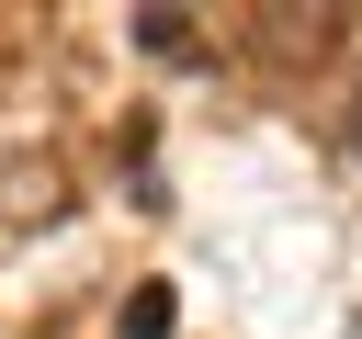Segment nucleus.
Wrapping results in <instances>:
<instances>
[{
	"mask_svg": "<svg viewBox=\"0 0 362 339\" xmlns=\"http://www.w3.org/2000/svg\"><path fill=\"white\" fill-rule=\"evenodd\" d=\"M339 34H351L339 11H272V23H260V45H272V56H328Z\"/></svg>",
	"mask_w": 362,
	"mask_h": 339,
	"instance_id": "nucleus-1",
	"label": "nucleus"
},
{
	"mask_svg": "<svg viewBox=\"0 0 362 339\" xmlns=\"http://www.w3.org/2000/svg\"><path fill=\"white\" fill-rule=\"evenodd\" d=\"M0 215H57V170H0Z\"/></svg>",
	"mask_w": 362,
	"mask_h": 339,
	"instance_id": "nucleus-2",
	"label": "nucleus"
},
{
	"mask_svg": "<svg viewBox=\"0 0 362 339\" xmlns=\"http://www.w3.org/2000/svg\"><path fill=\"white\" fill-rule=\"evenodd\" d=\"M351 158H362V113H351Z\"/></svg>",
	"mask_w": 362,
	"mask_h": 339,
	"instance_id": "nucleus-3",
	"label": "nucleus"
}]
</instances>
